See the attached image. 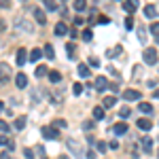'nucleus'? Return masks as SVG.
Listing matches in <instances>:
<instances>
[{
  "label": "nucleus",
  "mask_w": 159,
  "mask_h": 159,
  "mask_svg": "<svg viewBox=\"0 0 159 159\" xmlns=\"http://www.w3.org/2000/svg\"><path fill=\"white\" fill-rule=\"evenodd\" d=\"M117 104V98L115 96H108V98H104V102H102V108H112Z\"/></svg>",
  "instance_id": "15"
},
{
  "label": "nucleus",
  "mask_w": 159,
  "mask_h": 159,
  "mask_svg": "<svg viewBox=\"0 0 159 159\" xmlns=\"http://www.w3.org/2000/svg\"><path fill=\"white\" fill-rule=\"evenodd\" d=\"M53 127H55V129H57V127H61V129H64V127H68V123L64 121V119H57V121L53 123Z\"/></svg>",
  "instance_id": "31"
},
{
  "label": "nucleus",
  "mask_w": 159,
  "mask_h": 159,
  "mask_svg": "<svg viewBox=\"0 0 159 159\" xmlns=\"http://www.w3.org/2000/svg\"><path fill=\"white\" fill-rule=\"evenodd\" d=\"M38 76V79H43V76H45V74H49V68H47V66H38L36 68V72H34Z\"/></svg>",
  "instance_id": "23"
},
{
  "label": "nucleus",
  "mask_w": 159,
  "mask_h": 159,
  "mask_svg": "<svg viewBox=\"0 0 159 159\" xmlns=\"http://www.w3.org/2000/svg\"><path fill=\"white\" fill-rule=\"evenodd\" d=\"M136 7H138L136 2H123V9H125L127 13H134V11H136Z\"/></svg>",
  "instance_id": "26"
},
{
  "label": "nucleus",
  "mask_w": 159,
  "mask_h": 159,
  "mask_svg": "<svg viewBox=\"0 0 159 159\" xmlns=\"http://www.w3.org/2000/svg\"><path fill=\"white\" fill-rule=\"evenodd\" d=\"M9 129H11V125H9V123H7V121H0V132H2V134H7Z\"/></svg>",
  "instance_id": "33"
},
{
  "label": "nucleus",
  "mask_w": 159,
  "mask_h": 159,
  "mask_svg": "<svg viewBox=\"0 0 159 159\" xmlns=\"http://www.w3.org/2000/svg\"><path fill=\"white\" fill-rule=\"evenodd\" d=\"M15 85L19 87V89H25V87H28V76H25L24 72H19L15 76Z\"/></svg>",
  "instance_id": "8"
},
{
  "label": "nucleus",
  "mask_w": 159,
  "mask_h": 159,
  "mask_svg": "<svg viewBox=\"0 0 159 159\" xmlns=\"http://www.w3.org/2000/svg\"><path fill=\"white\" fill-rule=\"evenodd\" d=\"M30 96H32V104H38L40 102V93H38L36 89H30Z\"/></svg>",
  "instance_id": "28"
},
{
  "label": "nucleus",
  "mask_w": 159,
  "mask_h": 159,
  "mask_svg": "<svg viewBox=\"0 0 159 159\" xmlns=\"http://www.w3.org/2000/svg\"><path fill=\"white\" fill-rule=\"evenodd\" d=\"M9 79H11V68H9L4 61H0V85L9 83Z\"/></svg>",
  "instance_id": "2"
},
{
  "label": "nucleus",
  "mask_w": 159,
  "mask_h": 159,
  "mask_svg": "<svg viewBox=\"0 0 159 159\" xmlns=\"http://www.w3.org/2000/svg\"><path fill=\"white\" fill-rule=\"evenodd\" d=\"M45 55H47V60H55V53H53L51 45H45Z\"/></svg>",
  "instance_id": "24"
},
{
  "label": "nucleus",
  "mask_w": 159,
  "mask_h": 159,
  "mask_svg": "<svg viewBox=\"0 0 159 159\" xmlns=\"http://www.w3.org/2000/svg\"><path fill=\"white\" fill-rule=\"evenodd\" d=\"M125 28H127V30H132V28H134V21H132V17H127V19H125Z\"/></svg>",
  "instance_id": "40"
},
{
  "label": "nucleus",
  "mask_w": 159,
  "mask_h": 159,
  "mask_svg": "<svg viewBox=\"0 0 159 159\" xmlns=\"http://www.w3.org/2000/svg\"><path fill=\"white\" fill-rule=\"evenodd\" d=\"M93 119H98V121L104 119V108H102V106H96V108H93Z\"/></svg>",
  "instance_id": "21"
},
{
  "label": "nucleus",
  "mask_w": 159,
  "mask_h": 159,
  "mask_svg": "<svg viewBox=\"0 0 159 159\" xmlns=\"http://www.w3.org/2000/svg\"><path fill=\"white\" fill-rule=\"evenodd\" d=\"M157 159H159V151H157Z\"/></svg>",
  "instance_id": "52"
},
{
  "label": "nucleus",
  "mask_w": 159,
  "mask_h": 159,
  "mask_svg": "<svg viewBox=\"0 0 159 159\" xmlns=\"http://www.w3.org/2000/svg\"><path fill=\"white\" fill-rule=\"evenodd\" d=\"M25 121H28L25 117H17V119H15V129H19V132H21V129L25 127Z\"/></svg>",
  "instance_id": "20"
},
{
  "label": "nucleus",
  "mask_w": 159,
  "mask_h": 159,
  "mask_svg": "<svg viewBox=\"0 0 159 159\" xmlns=\"http://www.w3.org/2000/svg\"><path fill=\"white\" fill-rule=\"evenodd\" d=\"M24 155H25V159H34V151H32V148H25Z\"/></svg>",
  "instance_id": "37"
},
{
  "label": "nucleus",
  "mask_w": 159,
  "mask_h": 159,
  "mask_svg": "<svg viewBox=\"0 0 159 159\" xmlns=\"http://www.w3.org/2000/svg\"><path fill=\"white\" fill-rule=\"evenodd\" d=\"M140 70H142L140 66H134V79H138V76H140Z\"/></svg>",
  "instance_id": "46"
},
{
  "label": "nucleus",
  "mask_w": 159,
  "mask_h": 159,
  "mask_svg": "<svg viewBox=\"0 0 159 159\" xmlns=\"http://www.w3.org/2000/svg\"><path fill=\"white\" fill-rule=\"evenodd\" d=\"M76 72H79V76H83V79H87V76H89V66H87V64H79V70H76Z\"/></svg>",
  "instance_id": "16"
},
{
  "label": "nucleus",
  "mask_w": 159,
  "mask_h": 159,
  "mask_svg": "<svg viewBox=\"0 0 159 159\" xmlns=\"http://www.w3.org/2000/svg\"><path fill=\"white\" fill-rule=\"evenodd\" d=\"M66 32H68V25L64 24V21H57L55 24V36H64Z\"/></svg>",
  "instance_id": "12"
},
{
  "label": "nucleus",
  "mask_w": 159,
  "mask_h": 159,
  "mask_svg": "<svg viewBox=\"0 0 159 159\" xmlns=\"http://www.w3.org/2000/svg\"><path fill=\"white\" fill-rule=\"evenodd\" d=\"M9 142H11V140H9L7 136H4V134H0V147H7Z\"/></svg>",
  "instance_id": "36"
},
{
  "label": "nucleus",
  "mask_w": 159,
  "mask_h": 159,
  "mask_svg": "<svg viewBox=\"0 0 159 159\" xmlns=\"http://www.w3.org/2000/svg\"><path fill=\"white\" fill-rule=\"evenodd\" d=\"M142 57H144V61H147L148 66H153V64H157V51L148 47V49L144 51V53H142Z\"/></svg>",
  "instance_id": "4"
},
{
  "label": "nucleus",
  "mask_w": 159,
  "mask_h": 159,
  "mask_svg": "<svg viewBox=\"0 0 159 159\" xmlns=\"http://www.w3.org/2000/svg\"><path fill=\"white\" fill-rule=\"evenodd\" d=\"M138 127H140V129H144V132H148V129L153 127V123L148 121V119H138Z\"/></svg>",
  "instance_id": "18"
},
{
  "label": "nucleus",
  "mask_w": 159,
  "mask_h": 159,
  "mask_svg": "<svg viewBox=\"0 0 159 159\" xmlns=\"http://www.w3.org/2000/svg\"><path fill=\"white\" fill-rule=\"evenodd\" d=\"M60 159H70V157H68V155H61V157Z\"/></svg>",
  "instance_id": "50"
},
{
  "label": "nucleus",
  "mask_w": 159,
  "mask_h": 159,
  "mask_svg": "<svg viewBox=\"0 0 159 159\" xmlns=\"http://www.w3.org/2000/svg\"><path fill=\"white\" fill-rule=\"evenodd\" d=\"M96 21H98V24H108L110 19H108V17H104V15H102V17H98V19H96Z\"/></svg>",
  "instance_id": "44"
},
{
  "label": "nucleus",
  "mask_w": 159,
  "mask_h": 159,
  "mask_svg": "<svg viewBox=\"0 0 159 159\" xmlns=\"http://www.w3.org/2000/svg\"><path fill=\"white\" fill-rule=\"evenodd\" d=\"M72 9H74L76 13L85 11V9H87V2H85V0H76V2H72Z\"/></svg>",
  "instance_id": "17"
},
{
  "label": "nucleus",
  "mask_w": 159,
  "mask_h": 159,
  "mask_svg": "<svg viewBox=\"0 0 159 159\" xmlns=\"http://www.w3.org/2000/svg\"><path fill=\"white\" fill-rule=\"evenodd\" d=\"M121 53H123V47H121V45H117V47H115V49L110 51L108 55H110V57H119V55H121Z\"/></svg>",
  "instance_id": "27"
},
{
  "label": "nucleus",
  "mask_w": 159,
  "mask_h": 159,
  "mask_svg": "<svg viewBox=\"0 0 159 159\" xmlns=\"http://www.w3.org/2000/svg\"><path fill=\"white\" fill-rule=\"evenodd\" d=\"M91 127H93V121H85L83 123V129H87V132H89Z\"/></svg>",
  "instance_id": "41"
},
{
  "label": "nucleus",
  "mask_w": 159,
  "mask_h": 159,
  "mask_svg": "<svg viewBox=\"0 0 159 159\" xmlns=\"http://www.w3.org/2000/svg\"><path fill=\"white\" fill-rule=\"evenodd\" d=\"M45 9H47V11H57L60 7H57L53 0H45Z\"/></svg>",
  "instance_id": "25"
},
{
  "label": "nucleus",
  "mask_w": 159,
  "mask_h": 159,
  "mask_svg": "<svg viewBox=\"0 0 159 159\" xmlns=\"http://www.w3.org/2000/svg\"><path fill=\"white\" fill-rule=\"evenodd\" d=\"M81 36H83V40H91V36H93V34H91V30L87 28V30H83V34H81Z\"/></svg>",
  "instance_id": "35"
},
{
  "label": "nucleus",
  "mask_w": 159,
  "mask_h": 159,
  "mask_svg": "<svg viewBox=\"0 0 159 159\" xmlns=\"http://www.w3.org/2000/svg\"><path fill=\"white\" fill-rule=\"evenodd\" d=\"M140 144H142V148H144L147 153H151V148H153V138H148V136H144V138L140 140Z\"/></svg>",
  "instance_id": "13"
},
{
  "label": "nucleus",
  "mask_w": 159,
  "mask_h": 159,
  "mask_svg": "<svg viewBox=\"0 0 159 159\" xmlns=\"http://www.w3.org/2000/svg\"><path fill=\"white\" fill-rule=\"evenodd\" d=\"M0 159H11V157H9V153H0Z\"/></svg>",
  "instance_id": "47"
},
{
  "label": "nucleus",
  "mask_w": 159,
  "mask_h": 159,
  "mask_svg": "<svg viewBox=\"0 0 159 159\" xmlns=\"http://www.w3.org/2000/svg\"><path fill=\"white\" fill-rule=\"evenodd\" d=\"M123 98L127 100V102H132V100H140V98H142V93L136 91V89H127V91H123Z\"/></svg>",
  "instance_id": "6"
},
{
  "label": "nucleus",
  "mask_w": 159,
  "mask_h": 159,
  "mask_svg": "<svg viewBox=\"0 0 159 159\" xmlns=\"http://www.w3.org/2000/svg\"><path fill=\"white\" fill-rule=\"evenodd\" d=\"M15 24H17V28H21L24 32H28V34H32V32H34V28H32V24H30V21L25 24V21H24V19H21V17H19V19H17Z\"/></svg>",
  "instance_id": "9"
},
{
  "label": "nucleus",
  "mask_w": 159,
  "mask_h": 159,
  "mask_svg": "<svg viewBox=\"0 0 159 159\" xmlns=\"http://www.w3.org/2000/svg\"><path fill=\"white\" fill-rule=\"evenodd\" d=\"M40 55H43V51H40V49H32V51H30V55H28V60H30V61H38V60H40Z\"/></svg>",
  "instance_id": "19"
},
{
  "label": "nucleus",
  "mask_w": 159,
  "mask_h": 159,
  "mask_svg": "<svg viewBox=\"0 0 159 159\" xmlns=\"http://www.w3.org/2000/svg\"><path fill=\"white\" fill-rule=\"evenodd\" d=\"M66 49H68V57L74 60V45H72V43H68V45H66Z\"/></svg>",
  "instance_id": "32"
},
{
  "label": "nucleus",
  "mask_w": 159,
  "mask_h": 159,
  "mask_svg": "<svg viewBox=\"0 0 159 159\" xmlns=\"http://www.w3.org/2000/svg\"><path fill=\"white\" fill-rule=\"evenodd\" d=\"M15 61H17V66H24L25 61H28V51H25V49H19V51H17Z\"/></svg>",
  "instance_id": "10"
},
{
  "label": "nucleus",
  "mask_w": 159,
  "mask_h": 159,
  "mask_svg": "<svg viewBox=\"0 0 159 159\" xmlns=\"http://www.w3.org/2000/svg\"><path fill=\"white\" fill-rule=\"evenodd\" d=\"M151 32H153V34H159V21L151 25Z\"/></svg>",
  "instance_id": "43"
},
{
  "label": "nucleus",
  "mask_w": 159,
  "mask_h": 159,
  "mask_svg": "<svg viewBox=\"0 0 159 159\" xmlns=\"http://www.w3.org/2000/svg\"><path fill=\"white\" fill-rule=\"evenodd\" d=\"M2 110H4V104H2V102H0V112H2Z\"/></svg>",
  "instance_id": "48"
},
{
  "label": "nucleus",
  "mask_w": 159,
  "mask_h": 159,
  "mask_svg": "<svg viewBox=\"0 0 159 159\" xmlns=\"http://www.w3.org/2000/svg\"><path fill=\"white\" fill-rule=\"evenodd\" d=\"M119 115H121L123 119H125V117H129V108H127V106H123V108L119 110Z\"/></svg>",
  "instance_id": "39"
},
{
  "label": "nucleus",
  "mask_w": 159,
  "mask_h": 159,
  "mask_svg": "<svg viewBox=\"0 0 159 159\" xmlns=\"http://www.w3.org/2000/svg\"><path fill=\"white\" fill-rule=\"evenodd\" d=\"M155 98H157V100H159V89H157V91H155Z\"/></svg>",
  "instance_id": "49"
},
{
  "label": "nucleus",
  "mask_w": 159,
  "mask_h": 159,
  "mask_svg": "<svg viewBox=\"0 0 159 159\" xmlns=\"http://www.w3.org/2000/svg\"><path fill=\"white\" fill-rule=\"evenodd\" d=\"M32 15H34V19H36L38 24H43V25L47 24V15H45L43 9H38V7H36V9H32Z\"/></svg>",
  "instance_id": "5"
},
{
  "label": "nucleus",
  "mask_w": 159,
  "mask_h": 159,
  "mask_svg": "<svg viewBox=\"0 0 159 159\" xmlns=\"http://www.w3.org/2000/svg\"><path fill=\"white\" fill-rule=\"evenodd\" d=\"M125 132H127V125H125V123H117V125H115V134L117 136L125 134Z\"/></svg>",
  "instance_id": "22"
},
{
  "label": "nucleus",
  "mask_w": 159,
  "mask_h": 159,
  "mask_svg": "<svg viewBox=\"0 0 159 159\" xmlns=\"http://www.w3.org/2000/svg\"><path fill=\"white\" fill-rule=\"evenodd\" d=\"M66 147H68V151L72 153L74 157H81V155H83V147H81V142H76L74 138H66Z\"/></svg>",
  "instance_id": "1"
},
{
  "label": "nucleus",
  "mask_w": 159,
  "mask_h": 159,
  "mask_svg": "<svg viewBox=\"0 0 159 159\" xmlns=\"http://www.w3.org/2000/svg\"><path fill=\"white\" fill-rule=\"evenodd\" d=\"M140 110H142V112H144V115H151V112H153V106H151V104H147V102H144V104H140Z\"/></svg>",
  "instance_id": "29"
},
{
  "label": "nucleus",
  "mask_w": 159,
  "mask_h": 159,
  "mask_svg": "<svg viewBox=\"0 0 159 159\" xmlns=\"http://www.w3.org/2000/svg\"><path fill=\"white\" fill-rule=\"evenodd\" d=\"M43 138H47V140H57V138H60V132H57L55 127L47 125V127H43Z\"/></svg>",
  "instance_id": "3"
},
{
  "label": "nucleus",
  "mask_w": 159,
  "mask_h": 159,
  "mask_svg": "<svg viewBox=\"0 0 159 159\" xmlns=\"http://www.w3.org/2000/svg\"><path fill=\"white\" fill-rule=\"evenodd\" d=\"M47 76H49V81L53 83V85L61 81V72H57V70H49V74H47Z\"/></svg>",
  "instance_id": "14"
},
{
  "label": "nucleus",
  "mask_w": 159,
  "mask_h": 159,
  "mask_svg": "<svg viewBox=\"0 0 159 159\" xmlns=\"http://www.w3.org/2000/svg\"><path fill=\"white\" fill-rule=\"evenodd\" d=\"M157 7H155V4H147V7H144V17H148V19H155V17H157Z\"/></svg>",
  "instance_id": "7"
},
{
  "label": "nucleus",
  "mask_w": 159,
  "mask_h": 159,
  "mask_svg": "<svg viewBox=\"0 0 159 159\" xmlns=\"http://www.w3.org/2000/svg\"><path fill=\"white\" fill-rule=\"evenodd\" d=\"M72 91H74V96H81V93H83V85H81V83H74Z\"/></svg>",
  "instance_id": "30"
},
{
  "label": "nucleus",
  "mask_w": 159,
  "mask_h": 159,
  "mask_svg": "<svg viewBox=\"0 0 159 159\" xmlns=\"http://www.w3.org/2000/svg\"><path fill=\"white\" fill-rule=\"evenodd\" d=\"M96 147H98L100 153H104V151H106V144H104V142H96Z\"/></svg>",
  "instance_id": "42"
},
{
  "label": "nucleus",
  "mask_w": 159,
  "mask_h": 159,
  "mask_svg": "<svg viewBox=\"0 0 159 159\" xmlns=\"http://www.w3.org/2000/svg\"><path fill=\"white\" fill-rule=\"evenodd\" d=\"M85 155H87V159H96V157H98V155H96V151H87Z\"/></svg>",
  "instance_id": "45"
},
{
  "label": "nucleus",
  "mask_w": 159,
  "mask_h": 159,
  "mask_svg": "<svg viewBox=\"0 0 159 159\" xmlns=\"http://www.w3.org/2000/svg\"><path fill=\"white\" fill-rule=\"evenodd\" d=\"M138 38H140V43L147 40V32H144V28H138Z\"/></svg>",
  "instance_id": "34"
},
{
  "label": "nucleus",
  "mask_w": 159,
  "mask_h": 159,
  "mask_svg": "<svg viewBox=\"0 0 159 159\" xmlns=\"http://www.w3.org/2000/svg\"><path fill=\"white\" fill-rule=\"evenodd\" d=\"M157 45H159V36H157Z\"/></svg>",
  "instance_id": "51"
},
{
  "label": "nucleus",
  "mask_w": 159,
  "mask_h": 159,
  "mask_svg": "<svg viewBox=\"0 0 159 159\" xmlns=\"http://www.w3.org/2000/svg\"><path fill=\"white\" fill-rule=\"evenodd\" d=\"M96 89H98V91L108 89V81H106V76H98V79H96Z\"/></svg>",
  "instance_id": "11"
},
{
  "label": "nucleus",
  "mask_w": 159,
  "mask_h": 159,
  "mask_svg": "<svg viewBox=\"0 0 159 159\" xmlns=\"http://www.w3.org/2000/svg\"><path fill=\"white\" fill-rule=\"evenodd\" d=\"M89 66L98 68V66H100V60H98V57H89Z\"/></svg>",
  "instance_id": "38"
}]
</instances>
